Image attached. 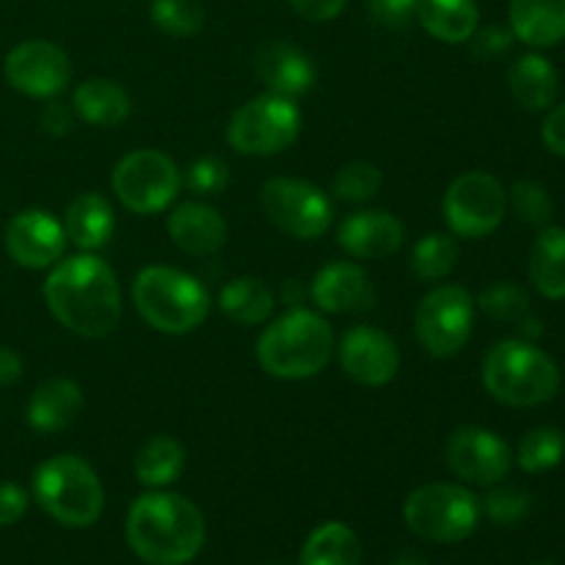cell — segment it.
Listing matches in <instances>:
<instances>
[{"mask_svg":"<svg viewBox=\"0 0 565 565\" xmlns=\"http://www.w3.org/2000/svg\"><path fill=\"white\" fill-rule=\"evenodd\" d=\"M42 292L50 315L66 331L86 340L108 337L125 309L114 268L94 252L72 254L55 263Z\"/></svg>","mask_w":565,"mask_h":565,"instance_id":"obj_1","label":"cell"},{"mask_svg":"<svg viewBox=\"0 0 565 565\" xmlns=\"http://www.w3.org/2000/svg\"><path fill=\"white\" fill-rule=\"evenodd\" d=\"M130 550L149 565H185L202 552L207 527L188 497L149 489L130 505L125 522Z\"/></svg>","mask_w":565,"mask_h":565,"instance_id":"obj_2","label":"cell"},{"mask_svg":"<svg viewBox=\"0 0 565 565\" xmlns=\"http://www.w3.org/2000/svg\"><path fill=\"white\" fill-rule=\"evenodd\" d=\"M334 348V329L323 312L292 307L263 329L257 340V362L270 379L307 381L323 373Z\"/></svg>","mask_w":565,"mask_h":565,"instance_id":"obj_3","label":"cell"},{"mask_svg":"<svg viewBox=\"0 0 565 565\" xmlns=\"http://www.w3.org/2000/svg\"><path fill=\"white\" fill-rule=\"evenodd\" d=\"M132 303L154 331L182 337L207 320L213 298L196 276L171 265H147L132 279Z\"/></svg>","mask_w":565,"mask_h":565,"instance_id":"obj_4","label":"cell"},{"mask_svg":"<svg viewBox=\"0 0 565 565\" xmlns=\"http://www.w3.org/2000/svg\"><path fill=\"white\" fill-rule=\"evenodd\" d=\"M483 386L497 403L511 408H535L550 403L561 390L555 359L533 340H502L486 353Z\"/></svg>","mask_w":565,"mask_h":565,"instance_id":"obj_5","label":"cell"},{"mask_svg":"<svg viewBox=\"0 0 565 565\" xmlns=\"http://www.w3.org/2000/svg\"><path fill=\"white\" fill-rule=\"evenodd\" d=\"M31 489L39 508L64 527H92L105 511V489L97 472L92 463L72 452H61L39 463Z\"/></svg>","mask_w":565,"mask_h":565,"instance_id":"obj_6","label":"cell"},{"mask_svg":"<svg viewBox=\"0 0 565 565\" xmlns=\"http://www.w3.org/2000/svg\"><path fill=\"white\" fill-rule=\"evenodd\" d=\"M303 127L296 99L265 92L243 103L226 125V141L246 158H270L298 141Z\"/></svg>","mask_w":565,"mask_h":565,"instance_id":"obj_7","label":"cell"},{"mask_svg":"<svg viewBox=\"0 0 565 565\" xmlns=\"http://www.w3.org/2000/svg\"><path fill=\"white\" fill-rule=\"evenodd\" d=\"M480 500L458 483H425L403 502V522L434 544L467 541L480 524Z\"/></svg>","mask_w":565,"mask_h":565,"instance_id":"obj_8","label":"cell"},{"mask_svg":"<svg viewBox=\"0 0 565 565\" xmlns=\"http://www.w3.org/2000/svg\"><path fill=\"white\" fill-rule=\"evenodd\" d=\"M110 185L121 207L136 215H154L180 196L182 171L160 149H132L114 166Z\"/></svg>","mask_w":565,"mask_h":565,"instance_id":"obj_9","label":"cell"},{"mask_svg":"<svg viewBox=\"0 0 565 565\" xmlns=\"http://www.w3.org/2000/svg\"><path fill=\"white\" fill-rule=\"evenodd\" d=\"M478 301L461 285H436L414 309V334L434 359H450L463 351L475 329Z\"/></svg>","mask_w":565,"mask_h":565,"instance_id":"obj_10","label":"cell"},{"mask_svg":"<svg viewBox=\"0 0 565 565\" xmlns=\"http://www.w3.org/2000/svg\"><path fill=\"white\" fill-rule=\"evenodd\" d=\"M265 218L298 241H318L334 224V202L318 185L298 177H274L259 191Z\"/></svg>","mask_w":565,"mask_h":565,"instance_id":"obj_11","label":"cell"},{"mask_svg":"<svg viewBox=\"0 0 565 565\" xmlns=\"http://www.w3.org/2000/svg\"><path fill=\"white\" fill-rule=\"evenodd\" d=\"M441 213L452 235L480 241L505 221L508 191L489 171H467L447 185Z\"/></svg>","mask_w":565,"mask_h":565,"instance_id":"obj_12","label":"cell"},{"mask_svg":"<svg viewBox=\"0 0 565 565\" xmlns=\"http://www.w3.org/2000/svg\"><path fill=\"white\" fill-rule=\"evenodd\" d=\"M3 75L11 88L33 99H53L70 86L72 61L66 50L47 39H28L14 44L3 61Z\"/></svg>","mask_w":565,"mask_h":565,"instance_id":"obj_13","label":"cell"},{"mask_svg":"<svg viewBox=\"0 0 565 565\" xmlns=\"http://www.w3.org/2000/svg\"><path fill=\"white\" fill-rule=\"evenodd\" d=\"M447 467L456 478L472 486H497L508 478L513 467V452L502 436L494 430L463 425L456 428L445 447Z\"/></svg>","mask_w":565,"mask_h":565,"instance_id":"obj_14","label":"cell"},{"mask_svg":"<svg viewBox=\"0 0 565 565\" xmlns=\"http://www.w3.org/2000/svg\"><path fill=\"white\" fill-rule=\"evenodd\" d=\"M337 359L340 367L353 384L370 386L379 390L395 381L397 370H401V351L397 342L386 334L379 326L356 323L340 337L337 342Z\"/></svg>","mask_w":565,"mask_h":565,"instance_id":"obj_15","label":"cell"},{"mask_svg":"<svg viewBox=\"0 0 565 565\" xmlns=\"http://www.w3.org/2000/svg\"><path fill=\"white\" fill-rule=\"evenodd\" d=\"M64 224L47 210H22L6 226V252L20 268L47 270L64 259Z\"/></svg>","mask_w":565,"mask_h":565,"instance_id":"obj_16","label":"cell"},{"mask_svg":"<svg viewBox=\"0 0 565 565\" xmlns=\"http://www.w3.org/2000/svg\"><path fill=\"white\" fill-rule=\"evenodd\" d=\"M309 296L326 315H364L375 307V287L367 270L353 259L326 263L315 274Z\"/></svg>","mask_w":565,"mask_h":565,"instance_id":"obj_17","label":"cell"},{"mask_svg":"<svg viewBox=\"0 0 565 565\" xmlns=\"http://www.w3.org/2000/svg\"><path fill=\"white\" fill-rule=\"evenodd\" d=\"M406 241V226L386 210H356L342 218L337 243L353 259H384Z\"/></svg>","mask_w":565,"mask_h":565,"instance_id":"obj_18","label":"cell"},{"mask_svg":"<svg viewBox=\"0 0 565 565\" xmlns=\"http://www.w3.org/2000/svg\"><path fill=\"white\" fill-rule=\"evenodd\" d=\"M166 230H169L171 243L191 257H213L224 248L226 235H230L224 215L213 204L196 202V199L177 204L166 218Z\"/></svg>","mask_w":565,"mask_h":565,"instance_id":"obj_19","label":"cell"},{"mask_svg":"<svg viewBox=\"0 0 565 565\" xmlns=\"http://www.w3.org/2000/svg\"><path fill=\"white\" fill-rule=\"evenodd\" d=\"M259 81L265 88L281 97L298 99L307 92H312L315 81H318V66L303 53L301 47L290 42H268L259 47L257 61H254Z\"/></svg>","mask_w":565,"mask_h":565,"instance_id":"obj_20","label":"cell"},{"mask_svg":"<svg viewBox=\"0 0 565 565\" xmlns=\"http://www.w3.org/2000/svg\"><path fill=\"white\" fill-rule=\"evenodd\" d=\"M83 390L72 379H47L28 401V425L39 434H61L83 414Z\"/></svg>","mask_w":565,"mask_h":565,"instance_id":"obj_21","label":"cell"},{"mask_svg":"<svg viewBox=\"0 0 565 565\" xmlns=\"http://www.w3.org/2000/svg\"><path fill=\"white\" fill-rule=\"evenodd\" d=\"M64 232L66 241L77 248V252H99L108 246L116 230V215L108 199L97 191L77 193L64 213Z\"/></svg>","mask_w":565,"mask_h":565,"instance_id":"obj_22","label":"cell"},{"mask_svg":"<svg viewBox=\"0 0 565 565\" xmlns=\"http://www.w3.org/2000/svg\"><path fill=\"white\" fill-rule=\"evenodd\" d=\"M511 31L527 47L546 50L565 39V0H511Z\"/></svg>","mask_w":565,"mask_h":565,"instance_id":"obj_23","label":"cell"},{"mask_svg":"<svg viewBox=\"0 0 565 565\" xmlns=\"http://www.w3.org/2000/svg\"><path fill=\"white\" fill-rule=\"evenodd\" d=\"M508 88L522 108L550 110L561 94V75L550 58L539 53H524L508 66Z\"/></svg>","mask_w":565,"mask_h":565,"instance_id":"obj_24","label":"cell"},{"mask_svg":"<svg viewBox=\"0 0 565 565\" xmlns=\"http://www.w3.org/2000/svg\"><path fill=\"white\" fill-rule=\"evenodd\" d=\"M72 108H75L77 119L94 127H119L121 121L130 116L132 103L127 88H121L116 81H105V77H92L83 81L72 94Z\"/></svg>","mask_w":565,"mask_h":565,"instance_id":"obj_25","label":"cell"},{"mask_svg":"<svg viewBox=\"0 0 565 565\" xmlns=\"http://www.w3.org/2000/svg\"><path fill=\"white\" fill-rule=\"evenodd\" d=\"M417 20L439 42L461 44L480 28V11L475 0H419Z\"/></svg>","mask_w":565,"mask_h":565,"instance_id":"obj_26","label":"cell"},{"mask_svg":"<svg viewBox=\"0 0 565 565\" xmlns=\"http://www.w3.org/2000/svg\"><path fill=\"white\" fill-rule=\"evenodd\" d=\"M276 296L257 276H237L218 292V309L237 326H263L274 315Z\"/></svg>","mask_w":565,"mask_h":565,"instance_id":"obj_27","label":"cell"},{"mask_svg":"<svg viewBox=\"0 0 565 565\" xmlns=\"http://www.w3.org/2000/svg\"><path fill=\"white\" fill-rule=\"evenodd\" d=\"M530 281L544 298H565V226H546L535 237L527 263Z\"/></svg>","mask_w":565,"mask_h":565,"instance_id":"obj_28","label":"cell"},{"mask_svg":"<svg viewBox=\"0 0 565 565\" xmlns=\"http://www.w3.org/2000/svg\"><path fill=\"white\" fill-rule=\"evenodd\" d=\"M185 447L180 439L169 434H158L143 441L141 450L136 452V478L147 489H169L185 472Z\"/></svg>","mask_w":565,"mask_h":565,"instance_id":"obj_29","label":"cell"},{"mask_svg":"<svg viewBox=\"0 0 565 565\" xmlns=\"http://www.w3.org/2000/svg\"><path fill=\"white\" fill-rule=\"evenodd\" d=\"M301 565H362V541L348 524L326 522L303 541Z\"/></svg>","mask_w":565,"mask_h":565,"instance_id":"obj_30","label":"cell"},{"mask_svg":"<svg viewBox=\"0 0 565 565\" xmlns=\"http://www.w3.org/2000/svg\"><path fill=\"white\" fill-rule=\"evenodd\" d=\"M478 303L489 318L516 326L524 334L522 340H533V337L541 334V320L533 318V312H530L527 292H524V287L513 285V281H497V285L486 287Z\"/></svg>","mask_w":565,"mask_h":565,"instance_id":"obj_31","label":"cell"},{"mask_svg":"<svg viewBox=\"0 0 565 565\" xmlns=\"http://www.w3.org/2000/svg\"><path fill=\"white\" fill-rule=\"evenodd\" d=\"M458 241L452 232H428L412 248V270L425 285L445 281L458 265Z\"/></svg>","mask_w":565,"mask_h":565,"instance_id":"obj_32","label":"cell"},{"mask_svg":"<svg viewBox=\"0 0 565 565\" xmlns=\"http://www.w3.org/2000/svg\"><path fill=\"white\" fill-rule=\"evenodd\" d=\"M563 458H565V434L561 428L541 425V428H533L530 434H524V439L519 441L516 463L530 475L550 472V469H555L557 463H563Z\"/></svg>","mask_w":565,"mask_h":565,"instance_id":"obj_33","label":"cell"},{"mask_svg":"<svg viewBox=\"0 0 565 565\" xmlns=\"http://www.w3.org/2000/svg\"><path fill=\"white\" fill-rule=\"evenodd\" d=\"M381 182H384V177H381L379 166L367 163V160H353L337 171L331 193L345 204H367L370 199L379 196Z\"/></svg>","mask_w":565,"mask_h":565,"instance_id":"obj_34","label":"cell"},{"mask_svg":"<svg viewBox=\"0 0 565 565\" xmlns=\"http://www.w3.org/2000/svg\"><path fill=\"white\" fill-rule=\"evenodd\" d=\"M152 22L177 39L193 36L204 25V9L199 0H152Z\"/></svg>","mask_w":565,"mask_h":565,"instance_id":"obj_35","label":"cell"},{"mask_svg":"<svg viewBox=\"0 0 565 565\" xmlns=\"http://www.w3.org/2000/svg\"><path fill=\"white\" fill-rule=\"evenodd\" d=\"M480 511L500 527H513L530 513V494L519 486H491L486 500L480 502Z\"/></svg>","mask_w":565,"mask_h":565,"instance_id":"obj_36","label":"cell"},{"mask_svg":"<svg viewBox=\"0 0 565 565\" xmlns=\"http://www.w3.org/2000/svg\"><path fill=\"white\" fill-rule=\"evenodd\" d=\"M508 199H511L513 210H516V215L524 224L544 226L552 218V213H555V202H552L544 182L539 180H516Z\"/></svg>","mask_w":565,"mask_h":565,"instance_id":"obj_37","label":"cell"},{"mask_svg":"<svg viewBox=\"0 0 565 565\" xmlns=\"http://www.w3.org/2000/svg\"><path fill=\"white\" fill-rule=\"evenodd\" d=\"M182 185L196 196H218L230 185V166L221 158L204 154L188 166L185 174H182Z\"/></svg>","mask_w":565,"mask_h":565,"instance_id":"obj_38","label":"cell"},{"mask_svg":"<svg viewBox=\"0 0 565 565\" xmlns=\"http://www.w3.org/2000/svg\"><path fill=\"white\" fill-rule=\"evenodd\" d=\"M513 42H516V36H513L511 28L486 25V28H478V31L472 33V39H469V50H472V55L478 61L491 64V61L505 58V55L511 53Z\"/></svg>","mask_w":565,"mask_h":565,"instance_id":"obj_39","label":"cell"},{"mask_svg":"<svg viewBox=\"0 0 565 565\" xmlns=\"http://www.w3.org/2000/svg\"><path fill=\"white\" fill-rule=\"evenodd\" d=\"M417 3L419 0H367L370 17L392 31H401L417 17Z\"/></svg>","mask_w":565,"mask_h":565,"instance_id":"obj_40","label":"cell"},{"mask_svg":"<svg viewBox=\"0 0 565 565\" xmlns=\"http://www.w3.org/2000/svg\"><path fill=\"white\" fill-rule=\"evenodd\" d=\"M28 511V494L22 486L0 480V527L17 524Z\"/></svg>","mask_w":565,"mask_h":565,"instance_id":"obj_41","label":"cell"},{"mask_svg":"<svg viewBox=\"0 0 565 565\" xmlns=\"http://www.w3.org/2000/svg\"><path fill=\"white\" fill-rule=\"evenodd\" d=\"M75 108L66 103H61V99H47V105L42 108V127L44 132H50V136L61 138V136H70L72 127H75Z\"/></svg>","mask_w":565,"mask_h":565,"instance_id":"obj_42","label":"cell"},{"mask_svg":"<svg viewBox=\"0 0 565 565\" xmlns=\"http://www.w3.org/2000/svg\"><path fill=\"white\" fill-rule=\"evenodd\" d=\"M541 138H544L546 149L552 154H561L565 158V103L561 105H552L546 110V119L541 125Z\"/></svg>","mask_w":565,"mask_h":565,"instance_id":"obj_43","label":"cell"},{"mask_svg":"<svg viewBox=\"0 0 565 565\" xmlns=\"http://www.w3.org/2000/svg\"><path fill=\"white\" fill-rule=\"evenodd\" d=\"M348 0H290L292 9L312 22H331L342 14Z\"/></svg>","mask_w":565,"mask_h":565,"instance_id":"obj_44","label":"cell"},{"mask_svg":"<svg viewBox=\"0 0 565 565\" xmlns=\"http://www.w3.org/2000/svg\"><path fill=\"white\" fill-rule=\"evenodd\" d=\"M22 375V359L20 353L11 348H0V386L17 384Z\"/></svg>","mask_w":565,"mask_h":565,"instance_id":"obj_45","label":"cell"},{"mask_svg":"<svg viewBox=\"0 0 565 565\" xmlns=\"http://www.w3.org/2000/svg\"><path fill=\"white\" fill-rule=\"evenodd\" d=\"M392 565H430L428 561H425V555H419V552H401V555L395 557V563Z\"/></svg>","mask_w":565,"mask_h":565,"instance_id":"obj_46","label":"cell"},{"mask_svg":"<svg viewBox=\"0 0 565 565\" xmlns=\"http://www.w3.org/2000/svg\"><path fill=\"white\" fill-rule=\"evenodd\" d=\"M535 565H557V563H552V561H541V563H535Z\"/></svg>","mask_w":565,"mask_h":565,"instance_id":"obj_47","label":"cell"}]
</instances>
